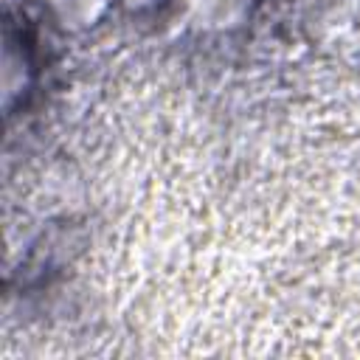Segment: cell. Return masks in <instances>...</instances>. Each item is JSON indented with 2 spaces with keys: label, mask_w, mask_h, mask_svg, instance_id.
Instances as JSON below:
<instances>
[{
  "label": "cell",
  "mask_w": 360,
  "mask_h": 360,
  "mask_svg": "<svg viewBox=\"0 0 360 360\" xmlns=\"http://www.w3.org/2000/svg\"><path fill=\"white\" fill-rule=\"evenodd\" d=\"M42 3H48L65 20V25L68 22H84L87 25L104 11V6L110 0H42Z\"/></svg>",
  "instance_id": "6da1fadb"
}]
</instances>
